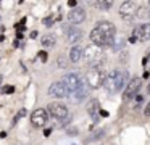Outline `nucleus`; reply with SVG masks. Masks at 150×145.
Segmentation results:
<instances>
[{"label": "nucleus", "instance_id": "obj_1", "mask_svg": "<svg viewBox=\"0 0 150 145\" xmlns=\"http://www.w3.org/2000/svg\"><path fill=\"white\" fill-rule=\"evenodd\" d=\"M115 26L108 21H100L91 32V40L95 45L102 47V45H113L116 37H115Z\"/></svg>", "mask_w": 150, "mask_h": 145}, {"label": "nucleus", "instance_id": "obj_2", "mask_svg": "<svg viewBox=\"0 0 150 145\" xmlns=\"http://www.w3.org/2000/svg\"><path fill=\"white\" fill-rule=\"evenodd\" d=\"M82 57H84L86 63L92 64V66L100 64L102 60H103V53H102V50H100V47H98V45H89V47H86Z\"/></svg>", "mask_w": 150, "mask_h": 145}, {"label": "nucleus", "instance_id": "obj_3", "mask_svg": "<svg viewBox=\"0 0 150 145\" xmlns=\"http://www.w3.org/2000/svg\"><path fill=\"white\" fill-rule=\"evenodd\" d=\"M63 84H65V87H66V90H68V95H74L76 92H78V89L81 87V79H79V76L76 73H69V74H66L65 77H63V81H62Z\"/></svg>", "mask_w": 150, "mask_h": 145}, {"label": "nucleus", "instance_id": "obj_4", "mask_svg": "<svg viewBox=\"0 0 150 145\" xmlns=\"http://www.w3.org/2000/svg\"><path fill=\"white\" fill-rule=\"evenodd\" d=\"M140 86H142V79H139V77H134L132 81H129L127 87L123 92L124 102H129V100L134 98V97H137V93H139V90H140Z\"/></svg>", "mask_w": 150, "mask_h": 145}, {"label": "nucleus", "instance_id": "obj_5", "mask_svg": "<svg viewBox=\"0 0 150 145\" xmlns=\"http://www.w3.org/2000/svg\"><path fill=\"white\" fill-rule=\"evenodd\" d=\"M150 39V24H139L131 34V42H147Z\"/></svg>", "mask_w": 150, "mask_h": 145}, {"label": "nucleus", "instance_id": "obj_6", "mask_svg": "<svg viewBox=\"0 0 150 145\" xmlns=\"http://www.w3.org/2000/svg\"><path fill=\"white\" fill-rule=\"evenodd\" d=\"M47 119H49V110H44V108L34 110L33 115H31V122L36 127H42L47 122Z\"/></svg>", "mask_w": 150, "mask_h": 145}, {"label": "nucleus", "instance_id": "obj_7", "mask_svg": "<svg viewBox=\"0 0 150 145\" xmlns=\"http://www.w3.org/2000/svg\"><path fill=\"white\" fill-rule=\"evenodd\" d=\"M49 115L52 116V118L58 119V121H65L69 116L66 106L60 105V103H52V105H49Z\"/></svg>", "mask_w": 150, "mask_h": 145}, {"label": "nucleus", "instance_id": "obj_8", "mask_svg": "<svg viewBox=\"0 0 150 145\" xmlns=\"http://www.w3.org/2000/svg\"><path fill=\"white\" fill-rule=\"evenodd\" d=\"M105 82L103 79V74H102L100 69H91L87 74V84L91 89H98L102 84Z\"/></svg>", "mask_w": 150, "mask_h": 145}, {"label": "nucleus", "instance_id": "obj_9", "mask_svg": "<svg viewBox=\"0 0 150 145\" xmlns=\"http://www.w3.org/2000/svg\"><path fill=\"white\" fill-rule=\"evenodd\" d=\"M139 10V3L137 2H124L123 5L120 6V15L123 16L124 19H131L136 11Z\"/></svg>", "mask_w": 150, "mask_h": 145}, {"label": "nucleus", "instance_id": "obj_10", "mask_svg": "<svg viewBox=\"0 0 150 145\" xmlns=\"http://www.w3.org/2000/svg\"><path fill=\"white\" fill-rule=\"evenodd\" d=\"M49 93L52 97L62 98V97L68 95V90H66V87H65V84H63V82H53L52 86L49 87Z\"/></svg>", "mask_w": 150, "mask_h": 145}, {"label": "nucleus", "instance_id": "obj_11", "mask_svg": "<svg viewBox=\"0 0 150 145\" xmlns=\"http://www.w3.org/2000/svg\"><path fill=\"white\" fill-rule=\"evenodd\" d=\"M116 82H118V71H111V73L105 77L103 86H105V89H107L110 93H115L118 90L116 89Z\"/></svg>", "mask_w": 150, "mask_h": 145}, {"label": "nucleus", "instance_id": "obj_12", "mask_svg": "<svg viewBox=\"0 0 150 145\" xmlns=\"http://www.w3.org/2000/svg\"><path fill=\"white\" fill-rule=\"evenodd\" d=\"M86 19V11L82 8H73L71 11L68 13V21L73 23V24H79Z\"/></svg>", "mask_w": 150, "mask_h": 145}, {"label": "nucleus", "instance_id": "obj_13", "mask_svg": "<svg viewBox=\"0 0 150 145\" xmlns=\"http://www.w3.org/2000/svg\"><path fill=\"white\" fill-rule=\"evenodd\" d=\"M81 37H82V31H81V29L73 28V29H69V31H68L69 44H76V42H79V40H81Z\"/></svg>", "mask_w": 150, "mask_h": 145}, {"label": "nucleus", "instance_id": "obj_14", "mask_svg": "<svg viewBox=\"0 0 150 145\" xmlns=\"http://www.w3.org/2000/svg\"><path fill=\"white\" fill-rule=\"evenodd\" d=\"M87 95H89V89H87V86H86V84H81V87L78 89V92L74 93V102H76V103H79L81 100H84Z\"/></svg>", "mask_w": 150, "mask_h": 145}, {"label": "nucleus", "instance_id": "obj_15", "mask_svg": "<svg viewBox=\"0 0 150 145\" xmlns=\"http://www.w3.org/2000/svg\"><path fill=\"white\" fill-rule=\"evenodd\" d=\"M82 48H79V47H73L71 48V52H69V60L73 61V63H78L79 60L82 58Z\"/></svg>", "mask_w": 150, "mask_h": 145}, {"label": "nucleus", "instance_id": "obj_16", "mask_svg": "<svg viewBox=\"0 0 150 145\" xmlns=\"http://www.w3.org/2000/svg\"><path fill=\"white\" fill-rule=\"evenodd\" d=\"M127 81V73L126 71H118V82H116V89L121 90L124 89V84Z\"/></svg>", "mask_w": 150, "mask_h": 145}, {"label": "nucleus", "instance_id": "obj_17", "mask_svg": "<svg viewBox=\"0 0 150 145\" xmlns=\"http://www.w3.org/2000/svg\"><path fill=\"white\" fill-rule=\"evenodd\" d=\"M97 108H98V102H97V100H92V102H89L87 110H89V113H91L92 119H95V121H97V115H95V110H97Z\"/></svg>", "mask_w": 150, "mask_h": 145}, {"label": "nucleus", "instance_id": "obj_18", "mask_svg": "<svg viewBox=\"0 0 150 145\" xmlns=\"http://www.w3.org/2000/svg\"><path fill=\"white\" fill-rule=\"evenodd\" d=\"M40 42H42L44 47H53L55 45V37L53 35H44Z\"/></svg>", "mask_w": 150, "mask_h": 145}, {"label": "nucleus", "instance_id": "obj_19", "mask_svg": "<svg viewBox=\"0 0 150 145\" xmlns=\"http://www.w3.org/2000/svg\"><path fill=\"white\" fill-rule=\"evenodd\" d=\"M97 5L100 6V8H103V10H108L111 5H113V2H110V0H108V2H97Z\"/></svg>", "mask_w": 150, "mask_h": 145}, {"label": "nucleus", "instance_id": "obj_20", "mask_svg": "<svg viewBox=\"0 0 150 145\" xmlns=\"http://www.w3.org/2000/svg\"><path fill=\"white\" fill-rule=\"evenodd\" d=\"M53 21H55V18H53V16H49V18L44 19V24H45V26H52Z\"/></svg>", "mask_w": 150, "mask_h": 145}, {"label": "nucleus", "instance_id": "obj_21", "mask_svg": "<svg viewBox=\"0 0 150 145\" xmlns=\"http://www.w3.org/2000/svg\"><path fill=\"white\" fill-rule=\"evenodd\" d=\"M4 90H5L7 93H13V92H15V87H13V86H5Z\"/></svg>", "mask_w": 150, "mask_h": 145}, {"label": "nucleus", "instance_id": "obj_22", "mask_svg": "<svg viewBox=\"0 0 150 145\" xmlns=\"http://www.w3.org/2000/svg\"><path fill=\"white\" fill-rule=\"evenodd\" d=\"M24 21H26V19H21V21H20V24H16V29H20V32L24 29Z\"/></svg>", "mask_w": 150, "mask_h": 145}, {"label": "nucleus", "instance_id": "obj_23", "mask_svg": "<svg viewBox=\"0 0 150 145\" xmlns=\"http://www.w3.org/2000/svg\"><path fill=\"white\" fill-rule=\"evenodd\" d=\"M144 64H145V66H150V53L144 58Z\"/></svg>", "mask_w": 150, "mask_h": 145}, {"label": "nucleus", "instance_id": "obj_24", "mask_svg": "<svg viewBox=\"0 0 150 145\" xmlns=\"http://www.w3.org/2000/svg\"><path fill=\"white\" fill-rule=\"evenodd\" d=\"M26 115V110H20V113H18V116H16V119H21L23 116Z\"/></svg>", "mask_w": 150, "mask_h": 145}, {"label": "nucleus", "instance_id": "obj_25", "mask_svg": "<svg viewBox=\"0 0 150 145\" xmlns=\"http://www.w3.org/2000/svg\"><path fill=\"white\" fill-rule=\"evenodd\" d=\"M39 58H40L42 61H45V60H47V53H45V52H40V53H39Z\"/></svg>", "mask_w": 150, "mask_h": 145}, {"label": "nucleus", "instance_id": "obj_26", "mask_svg": "<svg viewBox=\"0 0 150 145\" xmlns=\"http://www.w3.org/2000/svg\"><path fill=\"white\" fill-rule=\"evenodd\" d=\"M145 115H147V116H150V102L147 103V106H145Z\"/></svg>", "mask_w": 150, "mask_h": 145}, {"label": "nucleus", "instance_id": "obj_27", "mask_svg": "<svg viewBox=\"0 0 150 145\" xmlns=\"http://www.w3.org/2000/svg\"><path fill=\"white\" fill-rule=\"evenodd\" d=\"M100 116H103V118H107V116H108V111H105V110H100Z\"/></svg>", "mask_w": 150, "mask_h": 145}, {"label": "nucleus", "instance_id": "obj_28", "mask_svg": "<svg viewBox=\"0 0 150 145\" xmlns=\"http://www.w3.org/2000/svg\"><path fill=\"white\" fill-rule=\"evenodd\" d=\"M68 134H78V131H76V129H71V131H69L68 129Z\"/></svg>", "mask_w": 150, "mask_h": 145}, {"label": "nucleus", "instance_id": "obj_29", "mask_svg": "<svg viewBox=\"0 0 150 145\" xmlns=\"http://www.w3.org/2000/svg\"><path fill=\"white\" fill-rule=\"evenodd\" d=\"M68 5L69 6H76V2H74V0H71V2H68Z\"/></svg>", "mask_w": 150, "mask_h": 145}, {"label": "nucleus", "instance_id": "obj_30", "mask_svg": "<svg viewBox=\"0 0 150 145\" xmlns=\"http://www.w3.org/2000/svg\"><path fill=\"white\" fill-rule=\"evenodd\" d=\"M0 42H4V35H0Z\"/></svg>", "mask_w": 150, "mask_h": 145}, {"label": "nucleus", "instance_id": "obj_31", "mask_svg": "<svg viewBox=\"0 0 150 145\" xmlns=\"http://www.w3.org/2000/svg\"><path fill=\"white\" fill-rule=\"evenodd\" d=\"M147 92H149V95H150V86H149V90H147Z\"/></svg>", "mask_w": 150, "mask_h": 145}]
</instances>
